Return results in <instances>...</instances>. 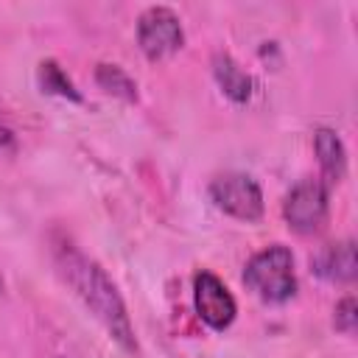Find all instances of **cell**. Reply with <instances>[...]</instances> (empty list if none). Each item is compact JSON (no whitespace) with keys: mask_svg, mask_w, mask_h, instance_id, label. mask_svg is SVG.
Returning <instances> with one entry per match:
<instances>
[{"mask_svg":"<svg viewBox=\"0 0 358 358\" xmlns=\"http://www.w3.org/2000/svg\"><path fill=\"white\" fill-rule=\"evenodd\" d=\"M53 263L62 274V280L73 288V294L84 302V308L95 316V322L109 333V338L129 355H137V336L134 324L129 319L126 302L112 282V277L95 263L90 255H84L70 238L56 235L53 238Z\"/></svg>","mask_w":358,"mask_h":358,"instance_id":"obj_1","label":"cell"},{"mask_svg":"<svg viewBox=\"0 0 358 358\" xmlns=\"http://www.w3.org/2000/svg\"><path fill=\"white\" fill-rule=\"evenodd\" d=\"M243 285L268 305H282L296 296L294 252L282 243H271L255 252L243 266Z\"/></svg>","mask_w":358,"mask_h":358,"instance_id":"obj_2","label":"cell"},{"mask_svg":"<svg viewBox=\"0 0 358 358\" xmlns=\"http://www.w3.org/2000/svg\"><path fill=\"white\" fill-rule=\"evenodd\" d=\"M207 193H210V201H213L221 213H227V215H232V218H238V221L255 224V221L263 218V210H266V204H263V190H260L257 179L249 176V173H241V171L218 173V176L210 182Z\"/></svg>","mask_w":358,"mask_h":358,"instance_id":"obj_3","label":"cell"},{"mask_svg":"<svg viewBox=\"0 0 358 358\" xmlns=\"http://www.w3.org/2000/svg\"><path fill=\"white\" fill-rule=\"evenodd\" d=\"M330 187L322 179L296 182L282 199V218L299 235H313L327 224Z\"/></svg>","mask_w":358,"mask_h":358,"instance_id":"obj_4","label":"cell"},{"mask_svg":"<svg viewBox=\"0 0 358 358\" xmlns=\"http://www.w3.org/2000/svg\"><path fill=\"white\" fill-rule=\"evenodd\" d=\"M137 45L148 62H159L182 50L185 28L179 14L168 6H148L137 17Z\"/></svg>","mask_w":358,"mask_h":358,"instance_id":"obj_5","label":"cell"},{"mask_svg":"<svg viewBox=\"0 0 358 358\" xmlns=\"http://www.w3.org/2000/svg\"><path fill=\"white\" fill-rule=\"evenodd\" d=\"M193 308H196L199 319L215 333H224L238 316V302H235L232 291L227 288V282L218 274H213L207 268H201L193 277Z\"/></svg>","mask_w":358,"mask_h":358,"instance_id":"obj_6","label":"cell"},{"mask_svg":"<svg viewBox=\"0 0 358 358\" xmlns=\"http://www.w3.org/2000/svg\"><path fill=\"white\" fill-rule=\"evenodd\" d=\"M313 274H319L327 282H352L355 280V243L338 241V243H327L324 249L316 252V257H310Z\"/></svg>","mask_w":358,"mask_h":358,"instance_id":"obj_7","label":"cell"},{"mask_svg":"<svg viewBox=\"0 0 358 358\" xmlns=\"http://www.w3.org/2000/svg\"><path fill=\"white\" fill-rule=\"evenodd\" d=\"M313 151H316V159H319V168H322V182L330 187L336 182L344 179L347 173V148L338 137V131L333 129H316L313 134Z\"/></svg>","mask_w":358,"mask_h":358,"instance_id":"obj_8","label":"cell"},{"mask_svg":"<svg viewBox=\"0 0 358 358\" xmlns=\"http://www.w3.org/2000/svg\"><path fill=\"white\" fill-rule=\"evenodd\" d=\"M213 76H215V84L221 87V92L232 103H249V98L255 92V81H252V76L229 53H215V59H213Z\"/></svg>","mask_w":358,"mask_h":358,"instance_id":"obj_9","label":"cell"},{"mask_svg":"<svg viewBox=\"0 0 358 358\" xmlns=\"http://www.w3.org/2000/svg\"><path fill=\"white\" fill-rule=\"evenodd\" d=\"M36 78H39L42 92H48V95H59V98L73 101V103H81V92L76 90V84L70 81V76L59 67V62H53V59L39 62Z\"/></svg>","mask_w":358,"mask_h":358,"instance_id":"obj_10","label":"cell"},{"mask_svg":"<svg viewBox=\"0 0 358 358\" xmlns=\"http://www.w3.org/2000/svg\"><path fill=\"white\" fill-rule=\"evenodd\" d=\"M95 81H98V87L103 92H109V95H115V98H120L126 103L137 101V84L120 64H106V62L98 64L95 67Z\"/></svg>","mask_w":358,"mask_h":358,"instance_id":"obj_11","label":"cell"},{"mask_svg":"<svg viewBox=\"0 0 358 358\" xmlns=\"http://www.w3.org/2000/svg\"><path fill=\"white\" fill-rule=\"evenodd\" d=\"M333 324L344 336H352L355 333V327H358V305H355V296H344V299L336 302V308H333Z\"/></svg>","mask_w":358,"mask_h":358,"instance_id":"obj_12","label":"cell"}]
</instances>
